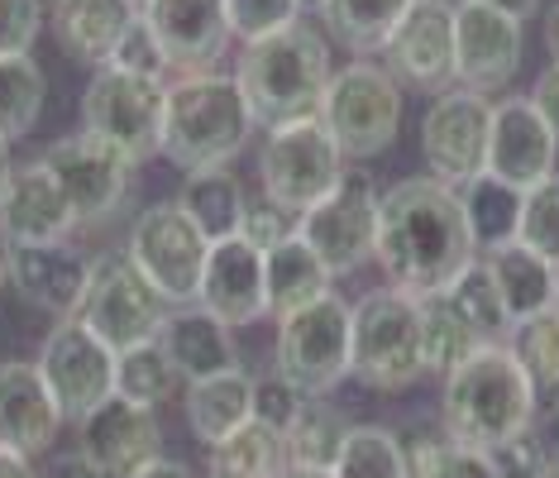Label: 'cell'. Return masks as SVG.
<instances>
[{"instance_id":"6da1fadb","label":"cell","mask_w":559,"mask_h":478,"mask_svg":"<svg viewBox=\"0 0 559 478\" xmlns=\"http://www.w3.org/2000/svg\"><path fill=\"white\" fill-rule=\"evenodd\" d=\"M388 283L397 292L426 301L440 297L468 263L478 259V244L468 235L464 201L454 187L436 178H406L378 201V249Z\"/></svg>"},{"instance_id":"7a4b0ae2","label":"cell","mask_w":559,"mask_h":478,"mask_svg":"<svg viewBox=\"0 0 559 478\" xmlns=\"http://www.w3.org/2000/svg\"><path fill=\"white\" fill-rule=\"evenodd\" d=\"M330 77H335L330 72V44L301 20L245 44L239 68H235V82L245 92L249 116L263 130L321 116Z\"/></svg>"},{"instance_id":"3957f363","label":"cell","mask_w":559,"mask_h":478,"mask_svg":"<svg viewBox=\"0 0 559 478\" xmlns=\"http://www.w3.org/2000/svg\"><path fill=\"white\" fill-rule=\"evenodd\" d=\"M536 421V387L502 339H483L454 373H444V435L468 450H492Z\"/></svg>"},{"instance_id":"277c9868","label":"cell","mask_w":559,"mask_h":478,"mask_svg":"<svg viewBox=\"0 0 559 478\" xmlns=\"http://www.w3.org/2000/svg\"><path fill=\"white\" fill-rule=\"evenodd\" d=\"M249 134H253V116L235 77L206 68V72H187V77L168 86L158 154L177 163L182 172L225 168L230 158L245 154Z\"/></svg>"},{"instance_id":"5b68a950","label":"cell","mask_w":559,"mask_h":478,"mask_svg":"<svg viewBox=\"0 0 559 478\" xmlns=\"http://www.w3.org/2000/svg\"><path fill=\"white\" fill-rule=\"evenodd\" d=\"M349 373L378 393H402L421 379V301L392 287L349 307Z\"/></svg>"},{"instance_id":"8992f818","label":"cell","mask_w":559,"mask_h":478,"mask_svg":"<svg viewBox=\"0 0 559 478\" xmlns=\"http://www.w3.org/2000/svg\"><path fill=\"white\" fill-rule=\"evenodd\" d=\"M163 100H168V82L163 77L100 62L82 96V130L106 140L110 148H120L139 168L163 144Z\"/></svg>"},{"instance_id":"52a82bcc","label":"cell","mask_w":559,"mask_h":478,"mask_svg":"<svg viewBox=\"0 0 559 478\" xmlns=\"http://www.w3.org/2000/svg\"><path fill=\"white\" fill-rule=\"evenodd\" d=\"M277 373L307 397H321L349 379V307L330 292L301 301L277 316Z\"/></svg>"},{"instance_id":"ba28073f","label":"cell","mask_w":559,"mask_h":478,"mask_svg":"<svg viewBox=\"0 0 559 478\" xmlns=\"http://www.w3.org/2000/svg\"><path fill=\"white\" fill-rule=\"evenodd\" d=\"M72 316L120 355V349H134L144 339H158L163 321H168V301L134 268L130 254H100L92 259V273H86L82 301Z\"/></svg>"},{"instance_id":"9c48e42d","label":"cell","mask_w":559,"mask_h":478,"mask_svg":"<svg viewBox=\"0 0 559 478\" xmlns=\"http://www.w3.org/2000/svg\"><path fill=\"white\" fill-rule=\"evenodd\" d=\"M321 120L345 158H378L402 130V86L378 62H349L325 86Z\"/></svg>"},{"instance_id":"30bf717a","label":"cell","mask_w":559,"mask_h":478,"mask_svg":"<svg viewBox=\"0 0 559 478\" xmlns=\"http://www.w3.org/2000/svg\"><path fill=\"white\" fill-rule=\"evenodd\" d=\"M340 178H345V154H340L335 134L325 130L321 116L269 130V144L259 154V182L263 196L277 201L283 211H292V216L311 211L321 196L335 192Z\"/></svg>"},{"instance_id":"8fae6325","label":"cell","mask_w":559,"mask_h":478,"mask_svg":"<svg viewBox=\"0 0 559 478\" xmlns=\"http://www.w3.org/2000/svg\"><path fill=\"white\" fill-rule=\"evenodd\" d=\"M206 249H211V239L201 235V225L182 211V201H158V206H148L144 216L134 220L124 254L158 287L168 307H187V301H197Z\"/></svg>"},{"instance_id":"7c38bea8","label":"cell","mask_w":559,"mask_h":478,"mask_svg":"<svg viewBox=\"0 0 559 478\" xmlns=\"http://www.w3.org/2000/svg\"><path fill=\"white\" fill-rule=\"evenodd\" d=\"M378 196L368 178L345 172L335 182V192L321 196L311 211L297 216V235L316 249V259L325 263L330 278H345V273L364 268L378 249Z\"/></svg>"},{"instance_id":"4fadbf2b","label":"cell","mask_w":559,"mask_h":478,"mask_svg":"<svg viewBox=\"0 0 559 478\" xmlns=\"http://www.w3.org/2000/svg\"><path fill=\"white\" fill-rule=\"evenodd\" d=\"M488 140H492V100L483 92H440L421 120V154L430 178L444 187H468L488 172Z\"/></svg>"},{"instance_id":"5bb4252c","label":"cell","mask_w":559,"mask_h":478,"mask_svg":"<svg viewBox=\"0 0 559 478\" xmlns=\"http://www.w3.org/2000/svg\"><path fill=\"white\" fill-rule=\"evenodd\" d=\"M39 373L53 393L62 421L92 417L106 397H116V349L96 339L78 316H62L39 349Z\"/></svg>"},{"instance_id":"9a60e30c","label":"cell","mask_w":559,"mask_h":478,"mask_svg":"<svg viewBox=\"0 0 559 478\" xmlns=\"http://www.w3.org/2000/svg\"><path fill=\"white\" fill-rule=\"evenodd\" d=\"M44 163L53 168V178L68 192V206L78 225H106L130 196V178H134V163L110 148L96 134H72V140H58L44 154Z\"/></svg>"},{"instance_id":"2e32d148","label":"cell","mask_w":559,"mask_h":478,"mask_svg":"<svg viewBox=\"0 0 559 478\" xmlns=\"http://www.w3.org/2000/svg\"><path fill=\"white\" fill-rule=\"evenodd\" d=\"M388 72L416 92H444L454 82V5L450 0H412L397 29L383 44Z\"/></svg>"},{"instance_id":"e0dca14e","label":"cell","mask_w":559,"mask_h":478,"mask_svg":"<svg viewBox=\"0 0 559 478\" xmlns=\"http://www.w3.org/2000/svg\"><path fill=\"white\" fill-rule=\"evenodd\" d=\"M521 68V20L502 10L464 0L454 5V77L468 92H502Z\"/></svg>"},{"instance_id":"ac0fdd59","label":"cell","mask_w":559,"mask_h":478,"mask_svg":"<svg viewBox=\"0 0 559 478\" xmlns=\"http://www.w3.org/2000/svg\"><path fill=\"white\" fill-rule=\"evenodd\" d=\"M559 140L545 124L531 96H507L492 106V140H488V172L516 192L536 187L555 172Z\"/></svg>"},{"instance_id":"d6986e66","label":"cell","mask_w":559,"mask_h":478,"mask_svg":"<svg viewBox=\"0 0 559 478\" xmlns=\"http://www.w3.org/2000/svg\"><path fill=\"white\" fill-rule=\"evenodd\" d=\"M139 15L154 29L168 68L206 72L230 48V20L225 0H139Z\"/></svg>"},{"instance_id":"ffe728a7","label":"cell","mask_w":559,"mask_h":478,"mask_svg":"<svg viewBox=\"0 0 559 478\" xmlns=\"http://www.w3.org/2000/svg\"><path fill=\"white\" fill-rule=\"evenodd\" d=\"M197 301L211 311L215 321L253 325L259 316H269V283H263V254L249 239H211L206 249V268H201Z\"/></svg>"},{"instance_id":"44dd1931","label":"cell","mask_w":559,"mask_h":478,"mask_svg":"<svg viewBox=\"0 0 559 478\" xmlns=\"http://www.w3.org/2000/svg\"><path fill=\"white\" fill-rule=\"evenodd\" d=\"M0 230L10 235V244H62L78 230L68 192L44 158L10 168L5 187H0Z\"/></svg>"},{"instance_id":"7402d4cb","label":"cell","mask_w":559,"mask_h":478,"mask_svg":"<svg viewBox=\"0 0 559 478\" xmlns=\"http://www.w3.org/2000/svg\"><path fill=\"white\" fill-rule=\"evenodd\" d=\"M82 455L96 459L110 478H130L163 455V431L154 407H134L124 397H106L92 417H82Z\"/></svg>"},{"instance_id":"603a6c76","label":"cell","mask_w":559,"mask_h":478,"mask_svg":"<svg viewBox=\"0 0 559 478\" xmlns=\"http://www.w3.org/2000/svg\"><path fill=\"white\" fill-rule=\"evenodd\" d=\"M62 426V411L53 393H48L39 363H0V450H15V455H39L53 445Z\"/></svg>"},{"instance_id":"cb8c5ba5","label":"cell","mask_w":559,"mask_h":478,"mask_svg":"<svg viewBox=\"0 0 559 478\" xmlns=\"http://www.w3.org/2000/svg\"><path fill=\"white\" fill-rule=\"evenodd\" d=\"M86 273H92V259H82L68 244H15V254H10L15 292L39 311H53L58 321L78 311Z\"/></svg>"},{"instance_id":"d4e9b609","label":"cell","mask_w":559,"mask_h":478,"mask_svg":"<svg viewBox=\"0 0 559 478\" xmlns=\"http://www.w3.org/2000/svg\"><path fill=\"white\" fill-rule=\"evenodd\" d=\"M158 345H163V355L173 359L177 379H187V383L211 379V373H225V369H239L230 325L215 321L206 307L168 311V321H163V331H158Z\"/></svg>"},{"instance_id":"484cf974","label":"cell","mask_w":559,"mask_h":478,"mask_svg":"<svg viewBox=\"0 0 559 478\" xmlns=\"http://www.w3.org/2000/svg\"><path fill=\"white\" fill-rule=\"evenodd\" d=\"M134 20L139 0H53V39L86 68H100Z\"/></svg>"},{"instance_id":"4316f807","label":"cell","mask_w":559,"mask_h":478,"mask_svg":"<svg viewBox=\"0 0 559 478\" xmlns=\"http://www.w3.org/2000/svg\"><path fill=\"white\" fill-rule=\"evenodd\" d=\"M483 263H488L492 283H498V297H502L512 325L526 321V316H536V311L555 307V263H545L540 254H531L521 239L488 249Z\"/></svg>"},{"instance_id":"83f0119b","label":"cell","mask_w":559,"mask_h":478,"mask_svg":"<svg viewBox=\"0 0 559 478\" xmlns=\"http://www.w3.org/2000/svg\"><path fill=\"white\" fill-rule=\"evenodd\" d=\"M253 417V379L239 369L187 383V421L201 445H215Z\"/></svg>"},{"instance_id":"f1b7e54d","label":"cell","mask_w":559,"mask_h":478,"mask_svg":"<svg viewBox=\"0 0 559 478\" xmlns=\"http://www.w3.org/2000/svg\"><path fill=\"white\" fill-rule=\"evenodd\" d=\"M263 283H269V311H292V307H301V301H311V297H321L330 292V273H325V263L316 259V249L307 244L301 235H287L277 249H269L263 254Z\"/></svg>"},{"instance_id":"f546056e","label":"cell","mask_w":559,"mask_h":478,"mask_svg":"<svg viewBox=\"0 0 559 478\" xmlns=\"http://www.w3.org/2000/svg\"><path fill=\"white\" fill-rule=\"evenodd\" d=\"M182 211L201 225L206 239H230L239 235V220H245V187L230 178V168H201L187 172L182 182Z\"/></svg>"},{"instance_id":"4dcf8cb0","label":"cell","mask_w":559,"mask_h":478,"mask_svg":"<svg viewBox=\"0 0 559 478\" xmlns=\"http://www.w3.org/2000/svg\"><path fill=\"white\" fill-rule=\"evenodd\" d=\"M406 5H412V0H321L316 15L325 20V29L345 48L373 58V53H383L388 34L397 29Z\"/></svg>"},{"instance_id":"1f68e13d","label":"cell","mask_w":559,"mask_h":478,"mask_svg":"<svg viewBox=\"0 0 559 478\" xmlns=\"http://www.w3.org/2000/svg\"><path fill=\"white\" fill-rule=\"evenodd\" d=\"M345 435H349L345 411H335L321 397H307L283 431V455H287V464H297V469H330L340 445H345Z\"/></svg>"},{"instance_id":"d6a6232c","label":"cell","mask_w":559,"mask_h":478,"mask_svg":"<svg viewBox=\"0 0 559 478\" xmlns=\"http://www.w3.org/2000/svg\"><path fill=\"white\" fill-rule=\"evenodd\" d=\"M283 464H287L283 431H273V426L253 417L211 445V478H277Z\"/></svg>"},{"instance_id":"836d02e7","label":"cell","mask_w":559,"mask_h":478,"mask_svg":"<svg viewBox=\"0 0 559 478\" xmlns=\"http://www.w3.org/2000/svg\"><path fill=\"white\" fill-rule=\"evenodd\" d=\"M512 355L521 359L531 387H536V411L559 407V311H536V316L512 325Z\"/></svg>"},{"instance_id":"e575fe53","label":"cell","mask_w":559,"mask_h":478,"mask_svg":"<svg viewBox=\"0 0 559 478\" xmlns=\"http://www.w3.org/2000/svg\"><path fill=\"white\" fill-rule=\"evenodd\" d=\"M460 201H464L468 235H474V244L483 249V254L516 239V220H521V192L516 187H507V182L492 178V172H483V178L460 187Z\"/></svg>"},{"instance_id":"d590c367","label":"cell","mask_w":559,"mask_h":478,"mask_svg":"<svg viewBox=\"0 0 559 478\" xmlns=\"http://www.w3.org/2000/svg\"><path fill=\"white\" fill-rule=\"evenodd\" d=\"M48 82L44 68L29 53H5L0 58V140L15 144L39 124Z\"/></svg>"},{"instance_id":"8d00e7d4","label":"cell","mask_w":559,"mask_h":478,"mask_svg":"<svg viewBox=\"0 0 559 478\" xmlns=\"http://www.w3.org/2000/svg\"><path fill=\"white\" fill-rule=\"evenodd\" d=\"M440 297L450 301L454 311H460V316L468 321V331H474L478 339L512 335V316H507V307H502V297H498V283H492V273H488V263H483V259L468 263V268L450 287H444Z\"/></svg>"},{"instance_id":"74e56055","label":"cell","mask_w":559,"mask_h":478,"mask_svg":"<svg viewBox=\"0 0 559 478\" xmlns=\"http://www.w3.org/2000/svg\"><path fill=\"white\" fill-rule=\"evenodd\" d=\"M173 387H177V369L163 355L158 339H144V345L116 355V397L134 402V407H163L173 397Z\"/></svg>"},{"instance_id":"f35d334b","label":"cell","mask_w":559,"mask_h":478,"mask_svg":"<svg viewBox=\"0 0 559 478\" xmlns=\"http://www.w3.org/2000/svg\"><path fill=\"white\" fill-rule=\"evenodd\" d=\"M478 345H483V339L468 331V321L444 297H426L421 301V355H426V373H454Z\"/></svg>"},{"instance_id":"ab89813d","label":"cell","mask_w":559,"mask_h":478,"mask_svg":"<svg viewBox=\"0 0 559 478\" xmlns=\"http://www.w3.org/2000/svg\"><path fill=\"white\" fill-rule=\"evenodd\" d=\"M330 474L335 478H406L402 440L383 431V426H349Z\"/></svg>"},{"instance_id":"60d3db41","label":"cell","mask_w":559,"mask_h":478,"mask_svg":"<svg viewBox=\"0 0 559 478\" xmlns=\"http://www.w3.org/2000/svg\"><path fill=\"white\" fill-rule=\"evenodd\" d=\"M406 478H502L483 450H468L450 435H416L402 445Z\"/></svg>"},{"instance_id":"b9f144b4","label":"cell","mask_w":559,"mask_h":478,"mask_svg":"<svg viewBox=\"0 0 559 478\" xmlns=\"http://www.w3.org/2000/svg\"><path fill=\"white\" fill-rule=\"evenodd\" d=\"M516 239L540 254L545 263L559 268V172L540 178L536 187L521 192V220H516Z\"/></svg>"},{"instance_id":"7bdbcfd3","label":"cell","mask_w":559,"mask_h":478,"mask_svg":"<svg viewBox=\"0 0 559 478\" xmlns=\"http://www.w3.org/2000/svg\"><path fill=\"white\" fill-rule=\"evenodd\" d=\"M225 20H230L235 39H263V34H277L287 24L301 20V0H225Z\"/></svg>"},{"instance_id":"ee69618b","label":"cell","mask_w":559,"mask_h":478,"mask_svg":"<svg viewBox=\"0 0 559 478\" xmlns=\"http://www.w3.org/2000/svg\"><path fill=\"white\" fill-rule=\"evenodd\" d=\"M483 455L492 459V469H498L502 478H545L550 474V450H545V440L536 435V426L507 435L502 445L483 450Z\"/></svg>"},{"instance_id":"f6af8a7d","label":"cell","mask_w":559,"mask_h":478,"mask_svg":"<svg viewBox=\"0 0 559 478\" xmlns=\"http://www.w3.org/2000/svg\"><path fill=\"white\" fill-rule=\"evenodd\" d=\"M287 235H297V216L292 211H283L277 201H245V220H239V239H249L259 254H269V249H277Z\"/></svg>"},{"instance_id":"bcb514c9","label":"cell","mask_w":559,"mask_h":478,"mask_svg":"<svg viewBox=\"0 0 559 478\" xmlns=\"http://www.w3.org/2000/svg\"><path fill=\"white\" fill-rule=\"evenodd\" d=\"M106 62L110 68H124V72H148V77H163V72H168V58H163V48L154 39V29L144 24V15L120 34V44L110 48Z\"/></svg>"},{"instance_id":"7dc6e473","label":"cell","mask_w":559,"mask_h":478,"mask_svg":"<svg viewBox=\"0 0 559 478\" xmlns=\"http://www.w3.org/2000/svg\"><path fill=\"white\" fill-rule=\"evenodd\" d=\"M44 29V0H0V58L29 53Z\"/></svg>"},{"instance_id":"c3c4849f","label":"cell","mask_w":559,"mask_h":478,"mask_svg":"<svg viewBox=\"0 0 559 478\" xmlns=\"http://www.w3.org/2000/svg\"><path fill=\"white\" fill-rule=\"evenodd\" d=\"M307 402L297 383H287L283 373H273V379L253 383V421L273 426V431H287V421L297 417V407Z\"/></svg>"},{"instance_id":"681fc988","label":"cell","mask_w":559,"mask_h":478,"mask_svg":"<svg viewBox=\"0 0 559 478\" xmlns=\"http://www.w3.org/2000/svg\"><path fill=\"white\" fill-rule=\"evenodd\" d=\"M531 100H536V110L545 116V124H550L555 140H559V62L540 72V82H536V92H531Z\"/></svg>"},{"instance_id":"f907efd6","label":"cell","mask_w":559,"mask_h":478,"mask_svg":"<svg viewBox=\"0 0 559 478\" xmlns=\"http://www.w3.org/2000/svg\"><path fill=\"white\" fill-rule=\"evenodd\" d=\"M44 478H110V474L100 469L96 459H86L82 450H78V455H62V459L48 464V474H44Z\"/></svg>"},{"instance_id":"816d5d0a","label":"cell","mask_w":559,"mask_h":478,"mask_svg":"<svg viewBox=\"0 0 559 478\" xmlns=\"http://www.w3.org/2000/svg\"><path fill=\"white\" fill-rule=\"evenodd\" d=\"M130 478H192V469H187V464H177V459H154V464H144V469L139 474H130Z\"/></svg>"},{"instance_id":"f5cc1de1","label":"cell","mask_w":559,"mask_h":478,"mask_svg":"<svg viewBox=\"0 0 559 478\" xmlns=\"http://www.w3.org/2000/svg\"><path fill=\"white\" fill-rule=\"evenodd\" d=\"M483 5H492V10H502V15H512V20L526 24L540 10V0H483Z\"/></svg>"},{"instance_id":"db71d44e","label":"cell","mask_w":559,"mask_h":478,"mask_svg":"<svg viewBox=\"0 0 559 478\" xmlns=\"http://www.w3.org/2000/svg\"><path fill=\"white\" fill-rule=\"evenodd\" d=\"M0 478H39L29 469V459L15 455V450H0Z\"/></svg>"},{"instance_id":"11a10c76","label":"cell","mask_w":559,"mask_h":478,"mask_svg":"<svg viewBox=\"0 0 559 478\" xmlns=\"http://www.w3.org/2000/svg\"><path fill=\"white\" fill-rule=\"evenodd\" d=\"M545 44H550V53H555V62H559V5L545 15Z\"/></svg>"},{"instance_id":"9f6ffc18","label":"cell","mask_w":559,"mask_h":478,"mask_svg":"<svg viewBox=\"0 0 559 478\" xmlns=\"http://www.w3.org/2000/svg\"><path fill=\"white\" fill-rule=\"evenodd\" d=\"M10 254H15V244H10V235L0 230V287L10 283Z\"/></svg>"},{"instance_id":"6f0895ef","label":"cell","mask_w":559,"mask_h":478,"mask_svg":"<svg viewBox=\"0 0 559 478\" xmlns=\"http://www.w3.org/2000/svg\"><path fill=\"white\" fill-rule=\"evenodd\" d=\"M277 478H335V474H330V469H297V464H287Z\"/></svg>"},{"instance_id":"680465c9","label":"cell","mask_w":559,"mask_h":478,"mask_svg":"<svg viewBox=\"0 0 559 478\" xmlns=\"http://www.w3.org/2000/svg\"><path fill=\"white\" fill-rule=\"evenodd\" d=\"M5 178H10V148L0 140V187H5Z\"/></svg>"},{"instance_id":"91938a15","label":"cell","mask_w":559,"mask_h":478,"mask_svg":"<svg viewBox=\"0 0 559 478\" xmlns=\"http://www.w3.org/2000/svg\"><path fill=\"white\" fill-rule=\"evenodd\" d=\"M555 311H559V268H555Z\"/></svg>"},{"instance_id":"94428289","label":"cell","mask_w":559,"mask_h":478,"mask_svg":"<svg viewBox=\"0 0 559 478\" xmlns=\"http://www.w3.org/2000/svg\"><path fill=\"white\" fill-rule=\"evenodd\" d=\"M545 478H559V459H550V474H545Z\"/></svg>"},{"instance_id":"6125c7cd","label":"cell","mask_w":559,"mask_h":478,"mask_svg":"<svg viewBox=\"0 0 559 478\" xmlns=\"http://www.w3.org/2000/svg\"><path fill=\"white\" fill-rule=\"evenodd\" d=\"M316 5H321V0H301V10H316Z\"/></svg>"},{"instance_id":"be15d7a7","label":"cell","mask_w":559,"mask_h":478,"mask_svg":"<svg viewBox=\"0 0 559 478\" xmlns=\"http://www.w3.org/2000/svg\"><path fill=\"white\" fill-rule=\"evenodd\" d=\"M450 5H464V0H450Z\"/></svg>"}]
</instances>
